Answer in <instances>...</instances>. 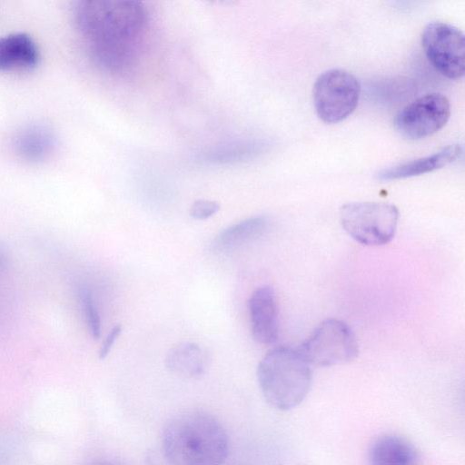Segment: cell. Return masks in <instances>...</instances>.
Listing matches in <instances>:
<instances>
[{
  "mask_svg": "<svg viewBox=\"0 0 465 465\" xmlns=\"http://www.w3.org/2000/svg\"><path fill=\"white\" fill-rule=\"evenodd\" d=\"M371 465H419L415 447L397 435H383L376 439L369 450Z\"/></svg>",
  "mask_w": 465,
  "mask_h": 465,
  "instance_id": "5bb4252c",
  "label": "cell"
},
{
  "mask_svg": "<svg viewBox=\"0 0 465 465\" xmlns=\"http://www.w3.org/2000/svg\"><path fill=\"white\" fill-rule=\"evenodd\" d=\"M341 223L358 242L379 246L390 242L397 230L399 211L382 202H355L340 210Z\"/></svg>",
  "mask_w": 465,
  "mask_h": 465,
  "instance_id": "277c9868",
  "label": "cell"
},
{
  "mask_svg": "<svg viewBox=\"0 0 465 465\" xmlns=\"http://www.w3.org/2000/svg\"><path fill=\"white\" fill-rule=\"evenodd\" d=\"M162 449L171 465H222L229 453V439L214 416L189 410L165 424Z\"/></svg>",
  "mask_w": 465,
  "mask_h": 465,
  "instance_id": "7a4b0ae2",
  "label": "cell"
},
{
  "mask_svg": "<svg viewBox=\"0 0 465 465\" xmlns=\"http://www.w3.org/2000/svg\"><path fill=\"white\" fill-rule=\"evenodd\" d=\"M253 339L261 344H272L278 339V309L274 291L262 286L252 292L248 301Z\"/></svg>",
  "mask_w": 465,
  "mask_h": 465,
  "instance_id": "9c48e42d",
  "label": "cell"
},
{
  "mask_svg": "<svg viewBox=\"0 0 465 465\" xmlns=\"http://www.w3.org/2000/svg\"><path fill=\"white\" fill-rule=\"evenodd\" d=\"M220 210L217 202L211 200L195 201L189 211L190 216L196 220H205L214 215Z\"/></svg>",
  "mask_w": 465,
  "mask_h": 465,
  "instance_id": "ac0fdd59",
  "label": "cell"
},
{
  "mask_svg": "<svg viewBox=\"0 0 465 465\" xmlns=\"http://www.w3.org/2000/svg\"><path fill=\"white\" fill-rule=\"evenodd\" d=\"M360 95L359 80L340 68L319 74L312 91L316 114L326 124H336L347 118L356 109Z\"/></svg>",
  "mask_w": 465,
  "mask_h": 465,
  "instance_id": "5b68a950",
  "label": "cell"
},
{
  "mask_svg": "<svg viewBox=\"0 0 465 465\" xmlns=\"http://www.w3.org/2000/svg\"><path fill=\"white\" fill-rule=\"evenodd\" d=\"M450 104L442 94H426L401 108L393 125L403 137L418 140L440 131L449 121Z\"/></svg>",
  "mask_w": 465,
  "mask_h": 465,
  "instance_id": "ba28073f",
  "label": "cell"
},
{
  "mask_svg": "<svg viewBox=\"0 0 465 465\" xmlns=\"http://www.w3.org/2000/svg\"><path fill=\"white\" fill-rule=\"evenodd\" d=\"M91 465H122V464L119 462H114V461H110V460H102V461L94 462Z\"/></svg>",
  "mask_w": 465,
  "mask_h": 465,
  "instance_id": "44dd1931",
  "label": "cell"
},
{
  "mask_svg": "<svg viewBox=\"0 0 465 465\" xmlns=\"http://www.w3.org/2000/svg\"><path fill=\"white\" fill-rule=\"evenodd\" d=\"M12 146L15 154L24 161L38 163L47 159L55 147L54 134L41 124H30L18 131Z\"/></svg>",
  "mask_w": 465,
  "mask_h": 465,
  "instance_id": "7c38bea8",
  "label": "cell"
},
{
  "mask_svg": "<svg viewBox=\"0 0 465 465\" xmlns=\"http://www.w3.org/2000/svg\"><path fill=\"white\" fill-rule=\"evenodd\" d=\"M267 227L268 220L264 216H254L241 221L217 234L212 242V250L219 253L233 252L259 238Z\"/></svg>",
  "mask_w": 465,
  "mask_h": 465,
  "instance_id": "9a60e30c",
  "label": "cell"
},
{
  "mask_svg": "<svg viewBox=\"0 0 465 465\" xmlns=\"http://www.w3.org/2000/svg\"><path fill=\"white\" fill-rule=\"evenodd\" d=\"M299 351L311 365L343 364L358 355V344L351 329L342 321L322 322L302 344Z\"/></svg>",
  "mask_w": 465,
  "mask_h": 465,
  "instance_id": "8992f818",
  "label": "cell"
},
{
  "mask_svg": "<svg viewBox=\"0 0 465 465\" xmlns=\"http://www.w3.org/2000/svg\"><path fill=\"white\" fill-rule=\"evenodd\" d=\"M10 265V255L6 246L0 242V278L4 276Z\"/></svg>",
  "mask_w": 465,
  "mask_h": 465,
  "instance_id": "ffe728a7",
  "label": "cell"
},
{
  "mask_svg": "<svg viewBox=\"0 0 465 465\" xmlns=\"http://www.w3.org/2000/svg\"><path fill=\"white\" fill-rule=\"evenodd\" d=\"M77 295L87 329L91 336L97 340L101 336V320L92 293L86 287L82 286L79 287Z\"/></svg>",
  "mask_w": 465,
  "mask_h": 465,
  "instance_id": "e0dca14e",
  "label": "cell"
},
{
  "mask_svg": "<svg viewBox=\"0 0 465 465\" xmlns=\"http://www.w3.org/2000/svg\"><path fill=\"white\" fill-rule=\"evenodd\" d=\"M421 46L431 65L442 75L459 79L465 71L464 35L458 27L441 21L425 25Z\"/></svg>",
  "mask_w": 465,
  "mask_h": 465,
  "instance_id": "52a82bcc",
  "label": "cell"
},
{
  "mask_svg": "<svg viewBox=\"0 0 465 465\" xmlns=\"http://www.w3.org/2000/svg\"><path fill=\"white\" fill-rule=\"evenodd\" d=\"M257 379L265 401L280 411H290L306 398L312 370L299 350L278 347L259 362Z\"/></svg>",
  "mask_w": 465,
  "mask_h": 465,
  "instance_id": "3957f363",
  "label": "cell"
},
{
  "mask_svg": "<svg viewBox=\"0 0 465 465\" xmlns=\"http://www.w3.org/2000/svg\"><path fill=\"white\" fill-rule=\"evenodd\" d=\"M166 368L174 375L183 379L203 376L209 365L210 356L200 345L180 342L170 349L165 359Z\"/></svg>",
  "mask_w": 465,
  "mask_h": 465,
  "instance_id": "4fadbf2b",
  "label": "cell"
},
{
  "mask_svg": "<svg viewBox=\"0 0 465 465\" xmlns=\"http://www.w3.org/2000/svg\"><path fill=\"white\" fill-rule=\"evenodd\" d=\"M73 19L88 56L102 71L120 74L136 64L150 24L143 3L84 0L74 7Z\"/></svg>",
  "mask_w": 465,
  "mask_h": 465,
  "instance_id": "6da1fadb",
  "label": "cell"
},
{
  "mask_svg": "<svg viewBox=\"0 0 465 465\" xmlns=\"http://www.w3.org/2000/svg\"><path fill=\"white\" fill-rule=\"evenodd\" d=\"M122 332V325L117 324L112 328L106 338L104 339L99 351V358L104 359L109 354L112 347Z\"/></svg>",
  "mask_w": 465,
  "mask_h": 465,
  "instance_id": "d6986e66",
  "label": "cell"
},
{
  "mask_svg": "<svg viewBox=\"0 0 465 465\" xmlns=\"http://www.w3.org/2000/svg\"><path fill=\"white\" fill-rule=\"evenodd\" d=\"M38 60L37 45L28 35L15 33L0 38V71L30 70Z\"/></svg>",
  "mask_w": 465,
  "mask_h": 465,
  "instance_id": "8fae6325",
  "label": "cell"
},
{
  "mask_svg": "<svg viewBox=\"0 0 465 465\" xmlns=\"http://www.w3.org/2000/svg\"><path fill=\"white\" fill-rule=\"evenodd\" d=\"M462 146L453 143L440 151L423 157L410 160L377 173L376 177L381 181H391L424 174L440 169L460 158Z\"/></svg>",
  "mask_w": 465,
  "mask_h": 465,
  "instance_id": "30bf717a",
  "label": "cell"
},
{
  "mask_svg": "<svg viewBox=\"0 0 465 465\" xmlns=\"http://www.w3.org/2000/svg\"><path fill=\"white\" fill-rule=\"evenodd\" d=\"M266 144L257 140H239L212 147L200 155L202 161L213 164H233L255 158Z\"/></svg>",
  "mask_w": 465,
  "mask_h": 465,
  "instance_id": "2e32d148",
  "label": "cell"
}]
</instances>
